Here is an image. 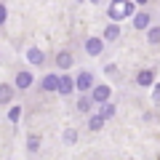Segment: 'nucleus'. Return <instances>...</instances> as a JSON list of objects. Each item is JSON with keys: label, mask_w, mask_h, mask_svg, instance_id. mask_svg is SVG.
<instances>
[{"label": "nucleus", "mask_w": 160, "mask_h": 160, "mask_svg": "<svg viewBox=\"0 0 160 160\" xmlns=\"http://www.w3.org/2000/svg\"><path fill=\"white\" fill-rule=\"evenodd\" d=\"M133 13H136V3L133 0H112L107 6L109 22H123V19H131Z\"/></svg>", "instance_id": "obj_1"}, {"label": "nucleus", "mask_w": 160, "mask_h": 160, "mask_svg": "<svg viewBox=\"0 0 160 160\" xmlns=\"http://www.w3.org/2000/svg\"><path fill=\"white\" fill-rule=\"evenodd\" d=\"M35 83H38V78H35L32 69H19L16 78H13V86H16V91H29Z\"/></svg>", "instance_id": "obj_2"}, {"label": "nucleus", "mask_w": 160, "mask_h": 160, "mask_svg": "<svg viewBox=\"0 0 160 160\" xmlns=\"http://www.w3.org/2000/svg\"><path fill=\"white\" fill-rule=\"evenodd\" d=\"M88 93H91L93 104H104V102H109V99H112V88H109L107 83H93V88H91Z\"/></svg>", "instance_id": "obj_3"}, {"label": "nucleus", "mask_w": 160, "mask_h": 160, "mask_svg": "<svg viewBox=\"0 0 160 160\" xmlns=\"http://www.w3.org/2000/svg\"><path fill=\"white\" fill-rule=\"evenodd\" d=\"M93 88V72H88V69H83V72L75 75V91L80 93H88Z\"/></svg>", "instance_id": "obj_4"}, {"label": "nucleus", "mask_w": 160, "mask_h": 160, "mask_svg": "<svg viewBox=\"0 0 160 160\" xmlns=\"http://www.w3.org/2000/svg\"><path fill=\"white\" fill-rule=\"evenodd\" d=\"M83 51H86L88 56H102V51H104V38H96V35L86 38V40H83Z\"/></svg>", "instance_id": "obj_5"}, {"label": "nucleus", "mask_w": 160, "mask_h": 160, "mask_svg": "<svg viewBox=\"0 0 160 160\" xmlns=\"http://www.w3.org/2000/svg\"><path fill=\"white\" fill-rule=\"evenodd\" d=\"M56 93H62V96L75 93V78L69 75V69H67V72H59V91Z\"/></svg>", "instance_id": "obj_6"}, {"label": "nucleus", "mask_w": 160, "mask_h": 160, "mask_svg": "<svg viewBox=\"0 0 160 160\" xmlns=\"http://www.w3.org/2000/svg\"><path fill=\"white\" fill-rule=\"evenodd\" d=\"M40 88L46 93H56L59 91V72H48L46 78H40Z\"/></svg>", "instance_id": "obj_7"}, {"label": "nucleus", "mask_w": 160, "mask_h": 160, "mask_svg": "<svg viewBox=\"0 0 160 160\" xmlns=\"http://www.w3.org/2000/svg\"><path fill=\"white\" fill-rule=\"evenodd\" d=\"M56 67H59V72H67V69H72V67H75V56H72V51H59V53H56Z\"/></svg>", "instance_id": "obj_8"}, {"label": "nucleus", "mask_w": 160, "mask_h": 160, "mask_svg": "<svg viewBox=\"0 0 160 160\" xmlns=\"http://www.w3.org/2000/svg\"><path fill=\"white\" fill-rule=\"evenodd\" d=\"M13 99H16V86H13V83H0V104L6 107Z\"/></svg>", "instance_id": "obj_9"}, {"label": "nucleus", "mask_w": 160, "mask_h": 160, "mask_svg": "<svg viewBox=\"0 0 160 160\" xmlns=\"http://www.w3.org/2000/svg\"><path fill=\"white\" fill-rule=\"evenodd\" d=\"M27 62L32 64V67H43V64H46V53L40 51L38 46H29L27 48Z\"/></svg>", "instance_id": "obj_10"}, {"label": "nucleus", "mask_w": 160, "mask_h": 160, "mask_svg": "<svg viewBox=\"0 0 160 160\" xmlns=\"http://www.w3.org/2000/svg\"><path fill=\"white\" fill-rule=\"evenodd\" d=\"M131 19H133V29H139V32H144V29L152 24V16H149L147 11H136Z\"/></svg>", "instance_id": "obj_11"}, {"label": "nucleus", "mask_w": 160, "mask_h": 160, "mask_svg": "<svg viewBox=\"0 0 160 160\" xmlns=\"http://www.w3.org/2000/svg\"><path fill=\"white\" fill-rule=\"evenodd\" d=\"M75 107H78V112H80V115H88L93 107H96V104H93L91 93H80V96H78V102H75Z\"/></svg>", "instance_id": "obj_12"}, {"label": "nucleus", "mask_w": 160, "mask_h": 160, "mask_svg": "<svg viewBox=\"0 0 160 160\" xmlns=\"http://www.w3.org/2000/svg\"><path fill=\"white\" fill-rule=\"evenodd\" d=\"M104 40H107V43H115V40L120 38V22H109L107 27H104Z\"/></svg>", "instance_id": "obj_13"}, {"label": "nucleus", "mask_w": 160, "mask_h": 160, "mask_svg": "<svg viewBox=\"0 0 160 160\" xmlns=\"http://www.w3.org/2000/svg\"><path fill=\"white\" fill-rule=\"evenodd\" d=\"M104 123H107V120H104L99 112H93V109L88 112V123H86V126H88V131H102V128H104Z\"/></svg>", "instance_id": "obj_14"}, {"label": "nucleus", "mask_w": 160, "mask_h": 160, "mask_svg": "<svg viewBox=\"0 0 160 160\" xmlns=\"http://www.w3.org/2000/svg\"><path fill=\"white\" fill-rule=\"evenodd\" d=\"M136 83L142 88H152V83H155V72L152 69H142V72L136 75Z\"/></svg>", "instance_id": "obj_15"}, {"label": "nucleus", "mask_w": 160, "mask_h": 160, "mask_svg": "<svg viewBox=\"0 0 160 160\" xmlns=\"http://www.w3.org/2000/svg\"><path fill=\"white\" fill-rule=\"evenodd\" d=\"M96 107H99L96 112L102 115L104 120H112V118H115V112H118V109H115V104H112V99H109V102H104V104H96Z\"/></svg>", "instance_id": "obj_16"}, {"label": "nucleus", "mask_w": 160, "mask_h": 160, "mask_svg": "<svg viewBox=\"0 0 160 160\" xmlns=\"http://www.w3.org/2000/svg\"><path fill=\"white\" fill-rule=\"evenodd\" d=\"M144 32H147V43H149V46H158V43H160V24H155V27L149 24Z\"/></svg>", "instance_id": "obj_17"}, {"label": "nucleus", "mask_w": 160, "mask_h": 160, "mask_svg": "<svg viewBox=\"0 0 160 160\" xmlns=\"http://www.w3.org/2000/svg\"><path fill=\"white\" fill-rule=\"evenodd\" d=\"M19 120H22V107H19V104H13V107L8 109V123H13V126H16Z\"/></svg>", "instance_id": "obj_18"}, {"label": "nucleus", "mask_w": 160, "mask_h": 160, "mask_svg": "<svg viewBox=\"0 0 160 160\" xmlns=\"http://www.w3.org/2000/svg\"><path fill=\"white\" fill-rule=\"evenodd\" d=\"M62 142H64V144H75V142H78V131H75V128H64Z\"/></svg>", "instance_id": "obj_19"}, {"label": "nucleus", "mask_w": 160, "mask_h": 160, "mask_svg": "<svg viewBox=\"0 0 160 160\" xmlns=\"http://www.w3.org/2000/svg\"><path fill=\"white\" fill-rule=\"evenodd\" d=\"M27 149H29V152H38V149H40V136H29L27 139Z\"/></svg>", "instance_id": "obj_20"}, {"label": "nucleus", "mask_w": 160, "mask_h": 160, "mask_svg": "<svg viewBox=\"0 0 160 160\" xmlns=\"http://www.w3.org/2000/svg\"><path fill=\"white\" fill-rule=\"evenodd\" d=\"M6 19H8V8H6V3H0V27L6 24Z\"/></svg>", "instance_id": "obj_21"}, {"label": "nucleus", "mask_w": 160, "mask_h": 160, "mask_svg": "<svg viewBox=\"0 0 160 160\" xmlns=\"http://www.w3.org/2000/svg\"><path fill=\"white\" fill-rule=\"evenodd\" d=\"M152 99L160 102V83H152Z\"/></svg>", "instance_id": "obj_22"}, {"label": "nucleus", "mask_w": 160, "mask_h": 160, "mask_svg": "<svg viewBox=\"0 0 160 160\" xmlns=\"http://www.w3.org/2000/svg\"><path fill=\"white\" fill-rule=\"evenodd\" d=\"M104 72H107V75H115V72H118V67H115V64H107V67H104Z\"/></svg>", "instance_id": "obj_23"}, {"label": "nucleus", "mask_w": 160, "mask_h": 160, "mask_svg": "<svg viewBox=\"0 0 160 160\" xmlns=\"http://www.w3.org/2000/svg\"><path fill=\"white\" fill-rule=\"evenodd\" d=\"M133 3H139V6H147V3H149V0H133Z\"/></svg>", "instance_id": "obj_24"}, {"label": "nucleus", "mask_w": 160, "mask_h": 160, "mask_svg": "<svg viewBox=\"0 0 160 160\" xmlns=\"http://www.w3.org/2000/svg\"><path fill=\"white\" fill-rule=\"evenodd\" d=\"M91 3H96V6H99V3H104V0H91Z\"/></svg>", "instance_id": "obj_25"}, {"label": "nucleus", "mask_w": 160, "mask_h": 160, "mask_svg": "<svg viewBox=\"0 0 160 160\" xmlns=\"http://www.w3.org/2000/svg\"><path fill=\"white\" fill-rule=\"evenodd\" d=\"M78 3H86V0H78Z\"/></svg>", "instance_id": "obj_26"}]
</instances>
